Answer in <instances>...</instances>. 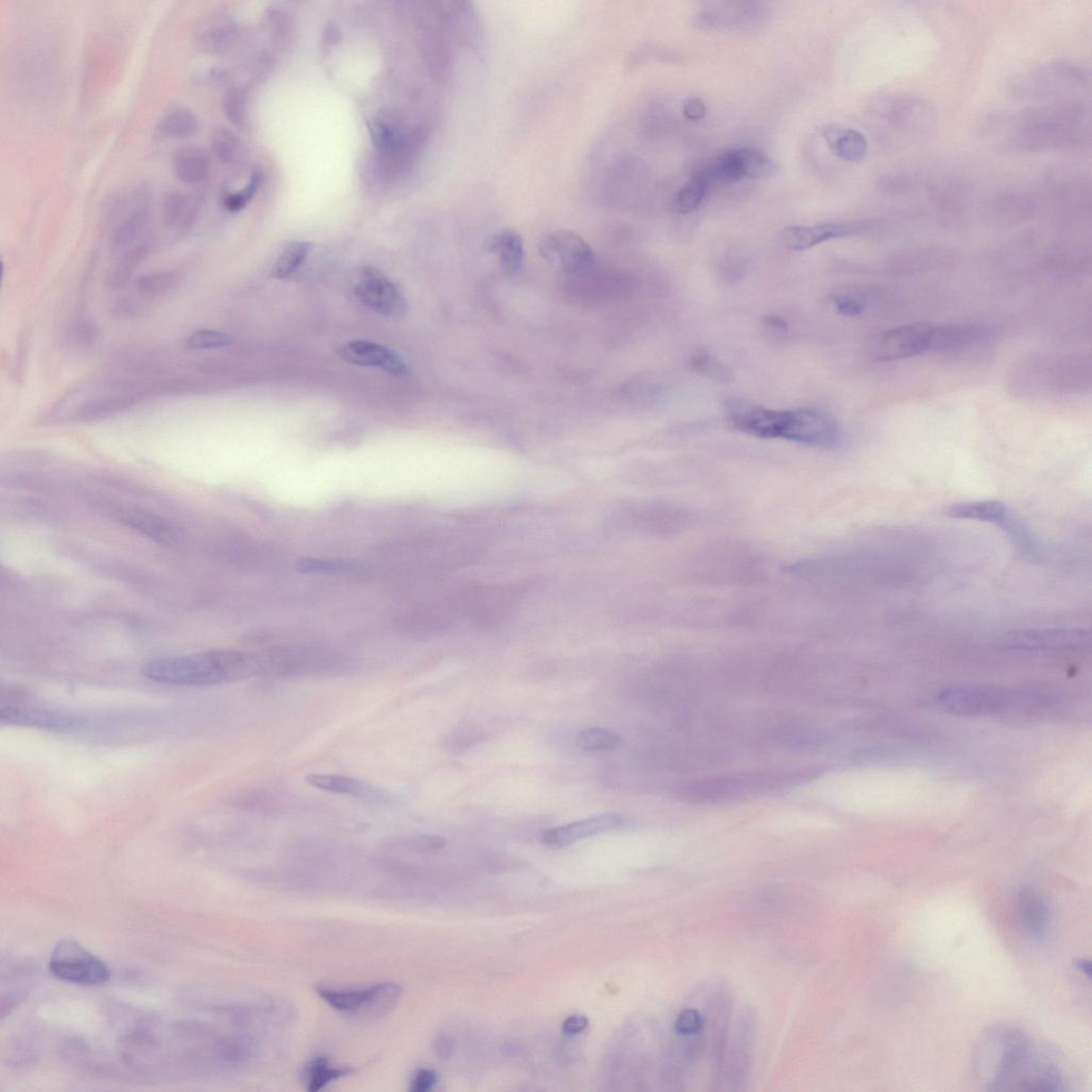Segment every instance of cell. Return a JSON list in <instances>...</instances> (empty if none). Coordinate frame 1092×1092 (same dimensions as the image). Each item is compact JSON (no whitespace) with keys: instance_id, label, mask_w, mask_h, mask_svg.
I'll use <instances>...</instances> for the list:
<instances>
[{"instance_id":"1","label":"cell","mask_w":1092,"mask_h":1092,"mask_svg":"<svg viewBox=\"0 0 1092 1092\" xmlns=\"http://www.w3.org/2000/svg\"><path fill=\"white\" fill-rule=\"evenodd\" d=\"M974 1067L985 1091L1068 1090L1056 1058L1011 1025H999L983 1034Z\"/></svg>"},{"instance_id":"2","label":"cell","mask_w":1092,"mask_h":1092,"mask_svg":"<svg viewBox=\"0 0 1092 1092\" xmlns=\"http://www.w3.org/2000/svg\"><path fill=\"white\" fill-rule=\"evenodd\" d=\"M143 677L161 685L207 687L232 683L258 675L255 656L236 650H213L150 660Z\"/></svg>"},{"instance_id":"3","label":"cell","mask_w":1092,"mask_h":1092,"mask_svg":"<svg viewBox=\"0 0 1092 1092\" xmlns=\"http://www.w3.org/2000/svg\"><path fill=\"white\" fill-rule=\"evenodd\" d=\"M1030 695L1002 687L963 685L944 688L936 703L942 710L961 715H994L1010 711Z\"/></svg>"},{"instance_id":"4","label":"cell","mask_w":1092,"mask_h":1092,"mask_svg":"<svg viewBox=\"0 0 1092 1092\" xmlns=\"http://www.w3.org/2000/svg\"><path fill=\"white\" fill-rule=\"evenodd\" d=\"M49 967L56 979L80 985H102L110 979L107 963L69 938L55 945Z\"/></svg>"},{"instance_id":"5","label":"cell","mask_w":1092,"mask_h":1092,"mask_svg":"<svg viewBox=\"0 0 1092 1092\" xmlns=\"http://www.w3.org/2000/svg\"><path fill=\"white\" fill-rule=\"evenodd\" d=\"M318 993L335 1010L376 1019L395 1008L402 989L398 984L388 982L356 990H335L321 986L318 988Z\"/></svg>"},{"instance_id":"6","label":"cell","mask_w":1092,"mask_h":1092,"mask_svg":"<svg viewBox=\"0 0 1092 1092\" xmlns=\"http://www.w3.org/2000/svg\"><path fill=\"white\" fill-rule=\"evenodd\" d=\"M766 18L768 9L761 3H718L700 9L693 17V23L703 32L752 31L764 24Z\"/></svg>"},{"instance_id":"7","label":"cell","mask_w":1092,"mask_h":1092,"mask_svg":"<svg viewBox=\"0 0 1092 1092\" xmlns=\"http://www.w3.org/2000/svg\"><path fill=\"white\" fill-rule=\"evenodd\" d=\"M935 324L918 321L881 333L873 344V356L893 362L931 352Z\"/></svg>"},{"instance_id":"8","label":"cell","mask_w":1092,"mask_h":1092,"mask_svg":"<svg viewBox=\"0 0 1092 1092\" xmlns=\"http://www.w3.org/2000/svg\"><path fill=\"white\" fill-rule=\"evenodd\" d=\"M797 779L781 778V775L749 774L746 777L727 778L712 781L699 782L689 785L685 790V796L694 801H715L731 799L742 796L745 792L772 791L790 783H796Z\"/></svg>"},{"instance_id":"9","label":"cell","mask_w":1092,"mask_h":1092,"mask_svg":"<svg viewBox=\"0 0 1092 1092\" xmlns=\"http://www.w3.org/2000/svg\"><path fill=\"white\" fill-rule=\"evenodd\" d=\"M545 262L567 273L588 270L596 261L595 251L580 235L571 231H557L546 235L539 245Z\"/></svg>"},{"instance_id":"10","label":"cell","mask_w":1092,"mask_h":1092,"mask_svg":"<svg viewBox=\"0 0 1092 1092\" xmlns=\"http://www.w3.org/2000/svg\"><path fill=\"white\" fill-rule=\"evenodd\" d=\"M788 411L772 410L749 402L733 400L725 405V415L736 430L755 438L782 439Z\"/></svg>"},{"instance_id":"11","label":"cell","mask_w":1092,"mask_h":1092,"mask_svg":"<svg viewBox=\"0 0 1092 1092\" xmlns=\"http://www.w3.org/2000/svg\"><path fill=\"white\" fill-rule=\"evenodd\" d=\"M354 293L364 305L387 318H399L407 311L404 295L375 267L363 268Z\"/></svg>"},{"instance_id":"12","label":"cell","mask_w":1092,"mask_h":1092,"mask_svg":"<svg viewBox=\"0 0 1092 1092\" xmlns=\"http://www.w3.org/2000/svg\"><path fill=\"white\" fill-rule=\"evenodd\" d=\"M840 429L835 417L817 408L791 410V421L785 439L813 447L835 446Z\"/></svg>"},{"instance_id":"13","label":"cell","mask_w":1092,"mask_h":1092,"mask_svg":"<svg viewBox=\"0 0 1092 1092\" xmlns=\"http://www.w3.org/2000/svg\"><path fill=\"white\" fill-rule=\"evenodd\" d=\"M1090 631L1081 629H1025L1005 634L999 640L1009 650H1069L1090 645Z\"/></svg>"},{"instance_id":"14","label":"cell","mask_w":1092,"mask_h":1092,"mask_svg":"<svg viewBox=\"0 0 1092 1092\" xmlns=\"http://www.w3.org/2000/svg\"><path fill=\"white\" fill-rule=\"evenodd\" d=\"M0 721L50 731L79 730L87 727L91 723L87 716L80 714L12 703L0 705Z\"/></svg>"},{"instance_id":"15","label":"cell","mask_w":1092,"mask_h":1092,"mask_svg":"<svg viewBox=\"0 0 1092 1092\" xmlns=\"http://www.w3.org/2000/svg\"><path fill=\"white\" fill-rule=\"evenodd\" d=\"M338 356L353 366L376 368L397 377L407 376L409 368L404 360L391 348L369 341H351L342 344Z\"/></svg>"},{"instance_id":"16","label":"cell","mask_w":1092,"mask_h":1092,"mask_svg":"<svg viewBox=\"0 0 1092 1092\" xmlns=\"http://www.w3.org/2000/svg\"><path fill=\"white\" fill-rule=\"evenodd\" d=\"M1015 912L1025 936L1036 942L1046 940L1051 928L1052 913L1048 899L1040 890L1031 887L1022 888L1017 896Z\"/></svg>"},{"instance_id":"17","label":"cell","mask_w":1092,"mask_h":1092,"mask_svg":"<svg viewBox=\"0 0 1092 1092\" xmlns=\"http://www.w3.org/2000/svg\"><path fill=\"white\" fill-rule=\"evenodd\" d=\"M625 823V818L618 813L603 814V816L582 819L545 831L542 836L544 845L551 848L568 847L574 843L591 837L602 835L620 828Z\"/></svg>"},{"instance_id":"18","label":"cell","mask_w":1092,"mask_h":1092,"mask_svg":"<svg viewBox=\"0 0 1092 1092\" xmlns=\"http://www.w3.org/2000/svg\"><path fill=\"white\" fill-rule=\"evenodd\" d=\"M860 231V226L848 224L791 226L783 228L781 241L790 250L806 251L831 239L847 237Z\"/></svg>"},{"instance_id":"19","label":"cell","mask_w":1092,"mask_h":1092,"mask_svg":"<svg viewBox=\"0 0 1092 1092\" xmlns=\"http://www.w3.org/2000/svg\"><path fill=\"white\" fill-rule=\"evenodd\" d=\"M988 337V331L980 324H935L932 353L958 352L970 349Z\"/></svg>"},{"instance_id":"20","label":"cell","mask_w":1092,"mask_h":1092,"mask_svg":"<svg viewBox=\"0 0 1092 1092\" xmlns=\"http://www.w3.org/2000/svg\"><path fill=\"white\" fill-rule=\"evenodd\" d=\"M151 214L145 204H140L130 210L126 217L121 219L114 228L111 237L113 251L130 250V249L145 242L150 237L149 226Z\"/></svg>"},{"instance_id":"21","label":"cell","mask_w":1092,"mask_h":1092,"mask_svg":"<svg viewBox=\"0 0 1092 1092\" xmlns=\"http://www.w3.org/2000/svg\"><path fill=\"white\" fill-rule=\"evenodd\" d=\"M120 522L159 544L174 545L179 533L174 525L151 512L128 510L121 513Z\"/></svg>"},{"instance_id":"22","label":"cell","mask_w":1092,"mask_h":1092,"mask_svg":"<svg viewBox=\"0 0 1092 1092\" xmlns=\"http://www.w3.org/2000/svg\"><path fill=\"white\" fill-rule=\"evenodd\" d=\"M172 166L177 178L188 185L204 183L212 170L207 152L199 147L179 149L176 153Z\"/></svg>"},{"instance_id":"23","label":"cell","mask_w":1092,"mask_h":1092,"mask_svg":"<svg viewBox=\"0 0 1092 1092\" xmlns=\"http://www.w3.org/2000/svg\"><path fill=\"white\" fill-rule=\"evenodd\" d=\"M136 402V395L131 392H117L83 402L73 412L76 421H98L111 417L130 409Z\"/></svg>"},{"instance_id":"24","label":"cell","mask_w":1092,"mask_h":1092,"mask_svg":"<svg viewBox=\"0 0 1092 1092\" xmlns=\"http://www.w3.org/2000/svg\"><path fill=\"white\" fill-rule=\"evenodd\" d=\"M828 147L839 158L858 162L867 155L868 143L864 133L852 129L828 128L823 131Z\"/></svg>"},{"instance_id":"25","label":"cell","mask_w":1092,"mask_h":1092,"mask_svg":"<svg viewBox=\"0 0 1092 1092\" xmlns=\"http://www.w3.org/2000/svg\"><path fill=\"white\" fill-rule=\"evenodd\" d=\"M200 208L201 202L196 195L183 190H174L165 196L162 214L170 227L183 229L196 222Z\"/></svg>"},{"instance_id":"26","label":"cell","mask_w":1092,"mask_h":1092,"mask_svg":"<svg viewBox=\"0 0 1092 1092\" xmlns=\"http://www.w3.org/2000/svg\"><path fill=\"white\" fill-rule=\"evenodd\" d=\"M305 782L312 788L353 798H373L377 794V790L372 789L368 783L347 775L312 773L306 775Z\"/></svg>"},{"instance_id":"27","label":"cell","mask_w":1092,"mask_h":1092,"mask_svg":"<svg viewBox=\"0 0 1092 1092\" xmlns=\"http://www.w3.org/2000/svg\"><path fill=\"white\" fill-rule=\"evenodd\" d=\"M1009 508L999 501H979L958 503L948 506L944 510L954 519L973 520L1002 526L1009 513Z\"/></svg>"},{"instance_id":"28","label":"cell","mask_w":1092,"mask_h":1092,"mask_svg":"<svg viewBox=\"0 0 1092 1092\" xmlns=\"http://www.w3.org/2000/svg\"><path fill=\"white\" fill-rule=\"evenodd\" d=\"M488 250L497 256L506 273L515 274L521 271L525 249L519 233L512 229H504L492 237L488 243Z\"/></svg>"},{"instance_id":"29","label":"cell","mask_w":1092,"mask_h":1092,"mask_svg":"<svg viewBox=\"0 0 1092 1092\" xmlns=\"http://www.w3.org/2000/svg\"><path fill=\"white\" fill-rule=\"evenodd\" d=\"M713 186L704 168L696 172L691 179L677 191L673 207L676 213L687 215L700 206Z\"/></svg>"},{"instance_id":"30","label":"cell","mask_w":1092,"mask_h":1092,"mask_svg":"<svg viewBox=\"0 0 1092 1092\" xmlns=\"http://www.w3.org/2000/svg\"><path fill=\"white\" fill-rule=\"evenodd\" d=\"M234 35L233 26L220 18H212L203 25H200L195 34V42L199 50L205 53H220L231 42Z\"/></svg>"},{"instance_id":"31","label":"cell","mask_w":1092,"mask_h":1092,"mask_svg":"<svg viewBox=\"0 0 1092 1092\" xmlns=\"http://www.w3.org/2000/svg\"><path fill=\"white\" fill-rule=\"evenodd\" d=\"M713 186L734 184L745 178L737 149L721 153L710 165L704 167Z\"/></svg>"},{"instance_id":"32","label":"cell","mask_w":1092,"mask_h":1092,"mask_svg":"<svg viewBox=\"0 0 1092 1092\" xmlns=\"http://www.w3.org/2000/svg\"><path fill=\"white\" fill-rule=\"evenodd\" d=\"M352 1073L350 1068H338L331 1065L327 1057H314L304 1068L303 1076L306 1089L316 1092L328 1086L330 1082L347 1077Z\"/></svg>"},{"instance_id":"33","label":"cell","mask_w":1092,"mask_h":1092,"mask_svg":"<svg viewBox=\"0 0 1092 1092\" xmlns=\"http://www.w3.org/2000/svg\"><path fill=\"white\" fill-rule=\"evenodd\" d=\"M157 131L162 137L186 139L198 131L196 114L187 108H178L165 114L159 121Z\"/></svg>"},{"instance_id":"34","label":"cell","mask_w":1092,"mask_h":1092,"mask_svg":"<svg viewBox=\"0 0 1092 1092\" xmlns=\"http://www.w3.org/2000/svg\"><path fill=\"white\" fill-rule=\"evenodd\" d=\"M152 244V238L149 237L145 242H142L139 245L130 249V250H128L127 253L122 256L120 262L116 267L113 268V271L109 277V285L111 286V289H121V287L130 281L132 273H135L136 268L139 266L142 260H145L146 256L149 254Z\"/></svg>"},{"instance_id":"35","label":"cell","mask_w":1092,"mask_h":1092,"mask_svg":"<svg viewBox=\"0 0 1092 1092\" xmlns=\"http://www.w3.org/2000/svg\"><path fill=\"white\" fill-rule=\"evenodd\" d=\"M312 245L306 242H293L284 249L273 267L274 279H286L299 270L311 252Z\"/></svg>"},{"instance_id":"36","label":"cell","mask_w":1092,"mask_h":1092,"mask_svg":"<svg viewBox=\"0 0 1092 1092\" xmlns=\"http://www.w3.org/2000/svg\"><path fill=\"white\" fill-rule=\"evenodd\" d=\"M1001 529L1009 535L1011 542L1028 557H1036L1039 553V544L1036 536L1033 535L1017 514L1012 511L1008 519L1003 523Z\"/></svg>"},{"instance_id":"37","label":"cell","mask_w":1092,"mask_h":1092,"mask_svg":"<svg viewBox=\"0 0 1092 1092\" xmlns=\"http://www.w3.org/2000/svg\"><path fill=\"white\" fill-rule=\"evenodd\" d=\"M745 178L762 179L771 178L775 171L773 161L765 153L753 148L737 149Z\"/></svg>"},{"instance_id":"38","label":"cell","mask_w":1092,"mask_h":1092,"mask_svg":"<svg viewBox=\"0 0 1092 1092\" xmlns=\"http://www.w3.org/2000/svg\"><path fill=\"white\" fill-rule=\"evenodd\" d=\"M689 366L699 375L714 381L726 383L734 379L732 369L710 353H695Z\"/></svg>"},{"instance_id":"39","label":"cell","mask_w":1092,"mask_h":1092,"mask_svg":"<svg viewBox=\"0 0 1092 1092\" xmlns=\"http://www.w3.org/2000/svg\"><path fill=\"white\" fill-rule=\"evenodd\" d=\"M577 744L586 751H611L620 745V736L603 727H589L579 733Z\"/></svg>"},{"instance_id":"40","label":"cell","mask_w":1092,"mask_h":1092,"mask_svg":"<svg viewBox=\"0 0 1092 1092\" xmlns=\"http://www.w3.org/2000/svg\"><path fill=\"white\" fill-rule=\"evenodd\" d=\"M179 283V274L174 271L151 272L139 276L136 282L139 293L158 296L175 289Z\"/></svg>"},{"instance_id":"41","label":"cell","mask_w":1092,"mask_h":1092,"mask_svg":"<svg viewBox=\"0 0 1092 1092\" xmlns=\"http://www.w3.org/2000/svg\"><path fill=\"white\" fill-rule=\"evenodd\" d=\"M212 148L215 155L225 164H235L241 157V140L232 131L220 129L215 131L212 138Z\"/></svg>"},{"instance_id":"42","label":"cell","mask_w":1092,"mask_h":1092,"mask_svg":"<svg viewBox=\"0 0 1092 1092\" xmlns=\"http://www.w3.org/2000/svg\"><path fill=\"white\" fill-rule=\"evenodd\" d=\"M396 844L401 849L417 852V854H433V852L444 849L447 841L440 836L415 835L399 839Z\"/></svg>"},{"instance_id":"43","label":"cell","mask_w":1092,"mask_h":1092,"mask_svg":"<svg viewBox=\"0 0 1092 1092\" xmlns=\"http://www.w3.org/2000/svg\"><path fill=\"white\" fill-rule=\"evenodd\" d=\"M232 343L231 335L216 330H199L191 334L187 344L191 349L205 350L227 346Z\"/></svg>"},{"instance_id":"44","label":"cell","mask_w":1092,"mask_h":1092,"mask_svg":"<svg viewBox=\"0 0 1092 1092\" xmlns=\"http://www.w3.org/2000/svg\"><path fill=\"white\" fill-rule=\"evenodd\" d=\"M263 175L261 171H255L253 176L247 186L239 193L226 195L225 198V206L229 212H241L249 202L257 194L258 189L262 186Z\"/></svg>"},{"instance_id":"45","label":"cell","mask_w":1092,"mask_h":1092,"mask_svg":"<svg viewBox=\"0 0 1092 1092\" xmlns=\"http://www.w3.org/2000/svg\"><path fill=\"white\" fill-rule=\"evenodd\" d=\"M224 109L226 117L234 126L243 128L247 121V108L245 93L239 89L228 90L224 99Z\"/></svg>"},{"instance_id":"46","label":"cell","mask_w":1092,"mask_h":1092,"mask_svg":"<svg viewBox=\"0 0 1092 1092\" xmlns=\"http://www.w3.org/2000/svg\"><path fill=\"white\" fill-rule=\"evenodd\" d=\"M303 572L342 573L356 570V564L343 560H324L306 558L298 562Z\"/></svg>"},{"instance_id":"47","label":"cell","mask_w":1092,"mask_h":1092,"mask_svg":"<svg viewBox=\"0 0 1092 1092\" xmlns=\"http://www.w3.org/2000/svg\"><path fill=\"white\" fill-rule=\"evenodd\" d=\"M835 303L840 314L852 318L864 311L866 301L861 296L855 294H843L835 297Z\"/></svg>"},{"instance_id":"48","label":"cell","mask_w":1092,"mask_h":1092,"mask_svg":"<svg viewBox=\"0 0 1092 1092\" xmlns=\"http://www.w3.org/2000/svg\"><path fill=\"white\" fill-rule=\"evenodd\" d=\"M438 1075L435 1071L421 1069L415 1073L411 1081L412 1092H428L437 1086Z\"/></svg>"},{"instance_id":"49","label":"cell","mask_w":1092,"mask_h":1092,"mask_svg":"<svg viewBox=\"0 0 1092 1092\" xmlns=\"http://www.w3.org/2000/svg\"><path fill=\"white\" fill-rule=\"evenodd\" d=\"M706 105L700 99H689L683 105L684 117L689 121H700L706 116Z\"/></svg>"},{"instance_id":"50","label":"cell","mask_w":1092,"mask_h":1092,"mask_svg":"<svg viewBox=\"0 0 1092 1092\" xmlns=\"http://www.w3.org/2000/svg\"><path fill=\"white\" fill-rule=\"evenodd\" d=\"M589 1027V1020L585 1015L574 1014L562 1023V1032L568 1036H576V1034L585 1032Z\"/></svg>"},{"instance_id":"51","label":"cell","mask_w":1092,"mask_h":1092,"mask_svg":"<svg viewBox=\"0 0 1092 1092\" xmlns=\"http://www.w3.org/2000/svg\"><path fill=\"white\" fill-rule=\"evenodd\" d=\"M340 40H341V33L339 31V28L335 27V25H333V24H329L327 27H325V30L323 32V42H324V44L335 45Z\"/></svg>"},{"instance_id":"52","label":"cell","mask_w":1092,"mask_h":1092,"mask_svg":"<svg viewBox=\"0 0 1092 1092\" xmlns=\"http://www.w3.org/2000/svg\"><path fill=\"white\" fill-rule=\"evenodd\" d=\"M765 323L770 329H773L775 331L787 332L788 330L787 322L777 318V316H769V318H766Z\"/></svg>"},{"instance_id":"53","label":"cell","mask_w":1092,"mask_h":1092,"mask_svg":"<svg viewBox=\"0 0 1092 1092\" xmlns=\"http://www.w3.org/2000/svg\"><path fill=\"white\" fill-rule=\"evenodd\" d=\"M436 1050L439 1056L446 1057L450 1050H452V1048H450V1041L446 1037H440L437 1041Z\"/></svg>"},{"instance_id":"54","label":"cell","mask_w":1092,"mask_h":1092,"mask_svg":"<svg viewBox=\"0 0 1092 1092\" xmlns=\"http://www.w3.org/2000/svg\"><path fill=\"white\" fill-rule=\"evenodd\" d=\"M1076 966L1078 967V970L1080 973L1085 974L1088 977L1091 976V962L1089 961H1086V960L1078 961L1076 963Z\"/></svg>"}]
</instances>
